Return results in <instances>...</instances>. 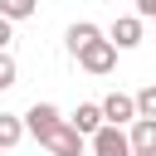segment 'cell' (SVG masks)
Segmentation results:
<instances>
[{
    "mask_svg": "<svg viewBox=\"0 0 156 156\" xmlns=\"http://www.w3.org/2000/svg\"><path fill=\"white\" fill-rule=\"evenodd\" d=\"M63 39H68V54H78V49H88V44H93V39H102V29H98V24H93V20H73V24H68V34H63Z\"/></svg>",
    "mask_w": 156,
    "mask_h": 156,
    "instance_id": "obj_9",
    "label": "cell"
},
{
    "mask_svg": "<svg viewBox=\"0 0 156 156\" xmlns=\"http://www.w3.org/2000/svg\"><path fill=\"white\" fill-rule=\"evenodd\" d=\"M29 15H34V0H0V20L5 24H20Z\"/></svg>",
    "mask_w": 156,
    "mask_h": 156,
    "instance_id": "obj_11",
    "label": "cell"
},
{
    "mask_svg": "<svg viewBox=\"0 0 156 156\" xmlns=\"http://www.w3.org/2000/svg\"><path fill=\"white\" fill-rule=\"evenodd\" d=\"M68 127L88 141V136H98L107 122H102V107H98V102H78V107H73V117H68Z\"/></svg>",
    "mask_w": 156,
    "mask_h": 156,
    "instance_id": "obj_7",
    "label": "cell"
},
{
    "mask_svg": "<svg viewBox=\"0 0 156 156\" xmlns=\"http://www.w3.org/2000/svg\"><path fill=\"white\" fill-rule=\"evenodd\" d=\"M88 146H93V156H132V141L122 127H102L98 136H88Z\"/></svg>",
    "mask_w": 156,
    "mask_h": 156,
    "instance_id": "obj_5",
    "label": "cell"
},
{
    "mask_svg": "<svg viewBox=\"0 0 156 156\" xmlns=\"http://www.w3.org/2000/svg\"><path fill=\"white\" fill-rule=\"evenodd\" d=\"M98 107H102V122H107V127H127V122H136V98H132V93H107Z\"/></svg>",
    "mask_w": 156,
    "mask_h": 156,
    "instance_id": "obj_3",
    "label": "cell"
},
{
    "mask_svg": "<svg viewBox=\"0 0 156 156\" xmlns=\"http://www.w3.org/2000/svg\"><path fill=\"white\" fill-rule=\"evenodd\" d=\"M136 20H156V0H136Z\"/></svg>",
    "mask_w": 156,
    "mask_h": 156,
    "instance_id": "obj_14",
    "label": "cell"
},
{
    "mask_svg": "<svg viewBox=\"0 0 156 156\" xmlns=\"http://www.w3.org/2000/svg\"><path fill=\"white\" fill-rule=\"evenodd\" d=\"M39 146H44L49 156H83V151H88V141L68 127V117H63L54 132H44V136H39Z\"/></svg>",
    "mask_w": 156,
    "mask_h": 156,
    "instance_id": "obj_2",
    "label": "cell"
},
{
    "mask_svg": "<svg viewBox=\"0 0 156 156\" xmlns=\"http://www.w3.org/2000/svg\"><path fill=\"white\" fill-rule=\"evenodd\" d=\"M15 83H20V63H15L10 54H0V93H5V88H15Z\"/></svg>",
    "mask_w": 156,
    "mask_h": 156,
    "instance_id": "obj_13",
    "label": "cell"
},
{
    "mask_svg": "<svg viewBox=\"0 0 156 156\" xmlns=\"http://www.w3.org/2000/svg\"><path fill=\"white\" fill-rule=\"evenodd\" d=\"M107 44H112L117 54H122V49H136V44H141V20H136V15H117V20H112Z\"/></svg>",
    "mask_w": 156,
    "mask_h": 156,
    "instance_id": "obj_6",
    "label": "cell"
},
{
    "mask_svg": "<svg viewBox=\"0 0 156 156\" xmlns=\"http://www.w3.org/2000/svg\"><path fill=\"white\" fill-rule=\"evenodd\" d=\"M136 98V117H146V122H156V83H146L141 93H132Z\"/></svg>",
    "mask_w": 156,
    "mask_h": 156,
    "instance_id": "obj_12",
    "label": "cell"
},
{
    "mask_svg": "<svg viewBox=\"0 0 156 156\" xmlns=\"http://www.w3.org/2000/svg\"><path fill=\"white\" fill-rule=\"evenodd\" d=\"M58 122H63V112H58L54 102H29V112H24V136H34V141H39V136H44V132H54Z\"/></svg>",
    "mask_w": 156,
    "mask_h": 156,
    "instance_id": "obj_4",
    "label": "cell"
},
{
    "mask_svg": "<svg viewBox=\"0 0 156 156\" xmlns=\"http://www.w3.org/2000/svg\"><path fill=\"white\" fill-rule=\"evenodd\" d=\"M73 58H78V68H83V73H93V78H102V73H112V68H117V49H112L107 39H93V44H88V49H78Z\"/></svg>",
    "mask_w": 156,
    "mask_h": 156,
    "instance_id": "obj_1",
    "label": "cell"
},
{
    "mask_svg": "<svg viewBox=\"0 0 156 156\" xmlns=\"http://www.w3.org/2000/svg\"><path fill=\"white\" fill-rule=\"evenodd\" d=\"M127 141H132V156H156V122L136 117L127 127Z\"/></svg>",
    "mask_w": 156,
    "mask_h": 156,
    "instance_id": "obj_8",
    "label": "cell"
},
{
    "mask_svg": "<svg viewBox=\"0 0 156 156\" xmlns=\"http://www.w3.org/2000/svg\"><path fill=\"white\" fill-rule=\"evenodd\" d=\"M10 39H15V24L0 20V54H10Z\"/></svg>",
    "mask_w": 156,
    "mask_h": 156,
    "instance_id": "obj_15",
    "label": "cell"
},
{
    "mask_svg": "<svg viewBox=\"0 0 156 156\" xmlns=\"http://www.w3.org/2000/svg\"><path fill=\"white\" fill-rule=\"evenodd\" d=\"M24 141V117H15V112H0V156L10 151V146H20Z\"/></svg>",
    "mask_w": 156,
    "mask_h": 156,
    "instance_id": "obj_10",
    "label": "cell"
}]
</instances>
